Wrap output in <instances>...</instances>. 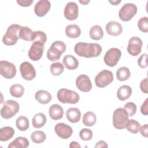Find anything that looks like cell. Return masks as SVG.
<instances>
[{"label": "cell", "instance_id": "8d00e7d4", "mask_svg": "<svg viewBox=\"0 0 148 148\" xmlns=\"http://www.w3.org/2000/svg\"><path fill=\"white\" fill-rule=\"evenodd\" d=\"M50 69L51 74L54 76H59L64 72V65L59 62H54L51 64Z\"/></svg>", "mask_w": 148, "mask_h": 148}, {"label": "cell", "instance_id": "7c38bea8", "mask_svg": "<svg viewBox=\"0 0 148 148\" xmlns=\"http://www.w3.org/2000/svg\"><path fill=\"white\" fill-rule=\"evenodd\" d=\"M20 71L22 77L26 80H32L36 76V71L29 62H22L20 66Z\"/></svg>", "mask_w": 148, "mask_h": 148}, {"label": "cell", "instance_id": "f6af8a7d", "mask_svg": "<svg viewBox=\"0 0 148 148\" xmlns=\"http://www.w3.org/2000/svg\"><path fill=\"white\" fill-rule=\"evenodd\" d=\"M139 131L143 136L147 138L148 136V125H147V124H146L142 125V127H140Z\"/></svg>", "mask_w": 148, "mask_h": 148}, {"label": "cell", "instance_id": "44dd1931", "mask_svg": "<svg viewBox=\"0 0 148 148\" xmlns=\"http://www.w3.org/2000/svg\"><path fill=\"white\" fill-rule=\"evenodd\" d=\"M66 116L69 121L72 123H76L80 120L81 112L77 108H71L66 110Z\"/></svg>", "mask_w": 148, "mask_h": 148}, {"label": "cell", "instance_id": "5b68a950", "mask_svg": "<svg viewBox=\"0 0 148 148\" xmlns=\"http://www.w3.org/2000/svg\"><path fill=\"white\" fill-rule=\"evenodd\" d=\"M20 105L14 100H8L5 102L1 109V115L5 119L13 117L19 111Z\"/></svg>", "mask_w": 148, "mask_h": 148}, {"label": "cell", "instance_id": "f1b7e54d", "mask_svg": "<svg viewBox=\"0 0 148 148\" xmlns=\"http://www.w3.org/2000/svg\"><path fill=\"white\" fill-rule=\"evenodd\" d=\"M131 76V72L128 68L122 66L119 68L116 72V77L118 80L123 82L128 80Z\"/></svg>", "mask_w": 148, "mask_h": 148}, {"label": "cell", "instance_id": "3957f363", "mask_svg": "<svg viewBox=\"0 0 148 148\" xmlns=\"http://www.w3.org/2000/svg\"><path fill=\"white\" fill-rule=\"evenodd\" d=\"M66 45L62 41L57 40L54 42L50 47L47 50V57L51 61L58 60L62 54L66 50Z\"/></svg>", "mask_w": 148, "mask_h": 148}, {"label": "cell", "instance_id": "74e56055", "mask_svg": "<svg viewBox=\"0 0 148 148\" xmlns=\"http://www.w3.org/2000/svg\"><path fill=\"white\" fill-rule=\"evenodd\" d=\"M93 134L90 129L83 128L79 132V136L80 139L84 141H88L91 139Z\"/></svg>", "mask_w": 148, "mask_h": 148}, {"label": "cell", "instance_id": "ee69618b", "mask_svg": "<svg viewBox=\"0 0 148 148\" xmlns=\"http://www.w3.org/2000/svg\"><path fill=\"white\" fill-rule=\"evenodd\" d=\"M33 0H17V3L21 6L28 7L32 5Z\"/></svg>", "mask_w": 148, "mask_h": 148}, {"label": "cell", "instance_id": "836d02e7", "mask_svg": "<svg viewBox=\"0 0 148 148\" xmlns=\"http://www.w3.org/2000/svg\"><path fill=\"white\" fill-rule=\"evenodd\" d=\"M140 127V123L134 119L128 120L125 124L127 130L132 134H137L139 131Z\"/></svg>", "mask_w": 148, "mask_h": 148}, {"label": "cell", "instance_id": "bcb514c9", "mask_svg": "<svg viewBox=\"0 0 148 148\" xmlns=\"http://www.w3.org/2000/svg\"><path fill=\"white\" fill-rule=\"evenodd\" d=\"M108 146L107 145V143L103 141V140H99V142H98L95 146V147L97 148V147H108Z\"/></svg>", "mask_w": 148, "mask_h": 148}, {"label": "cell", "instance_id": "ba28073f", "mask_svg": "<svg viewBox=\"0 0 148 148\" xmlns=\"http://www.w3.org/2000/svg\"><path fill=\"white\" fill-rule=\"evenodd\" d=\"M113 80V73L106 69H103L97 74L95 77V85L99 88H103Z\"/></svg>", "mask_w": 148, "mask_h": 148}, {"label": "cell", "instance_id": "ab89813d", "mask_svg": "<svg viewBox=\"0 0 148 148\" xmlns=\"http://www.w3.org/2000/svg\"><path fill=\"white\" fill-rule=\"evenodd\" d=\"M138 27L139 30L143 32L146 33L148 32V18L143 17L139 19L138 22Z\"/></svg>", "mask_w": 148, "mask_h": 148}, {"label": "cell", "instance_id": "277c9868", "mask_svg": "<svg viewBox=\"0 0 148 148\" xmlns=\"http://www.w3.org/2000/svg\"><path fill=\"white\" fill-rule=\"evenodd\" d=\"M58 100L62 103H77L79 101V95L75 91L67 88H61L57 94Z\"/></svg>", "mask_w": 148, "mask_h": 148}, {"label": "cell", "instance_id": "4dcf8cb0", "mask_svg": "<svg viewBox=\"0 0 148 148\" xmlns=\"http://www.w3.org/2000/svg\"><path fill=\"white\" fill-rule=\"evenodd\" d=\"M17 128L21 131L27 130L29 127V122L28 118L24 116H19L16 121Z\"/></svg>", "mask_w": 148, "mask_h": 148}, {"label": "cell", "instance_id": "e575fe53", "mask_svg": "<svg viewBox=\"0 0 148 148\" xmlns=\"http://www.w3.org/2000/svg\"><path fill=\"white\" fill-rule=\"evenodd\" d=\"M46 138V134L42 131H34L31 135V139L35 143H41L45 140Z\"/></svg>", "mask_w": 148, "mask_h": 148}, {"label": "cell", "instance_id": "8992f818", "mask_svg": "<svg viewBox=\"0 0 148 148\" xmlns=\"http://www.w3.org/2000/svg\"><path fill=\"white\" fill-rule=\"evenodd\" d=\"M128 120V115L124 108L116 109L113 114V125L117 130L125 128V124Z\"/></svg>", "mask_w": 148, "mask_h": 148}, {"label": "cell", "instance_id": "c3c4849f", "mask_svg": "<svg viewBox=\"0 0 148 148\" xmlns=\"http://www.w3.org/2000/svg\"><path fill=\"white\" fill-rule=\"evenodd\" d=\"M121 2V0H118V1H109V2L112 4V5H117L119 3Z\"/></svg>", "mask_w": 148, "mask_h": 148}, {"label": "cell", "instance_id": "52a82bcc", "mask_svg": "<svg viewBox=\"0 0 148 148\" xmlns=\"http://www.w3.org/2000/svg\"><path fill=\"white\" fill-rule=\"evenodd\" d=\"M137 6L132 3H127L123 5L119 12V17L123 21H128L136 14Z\"/></svg>", "mask_w": 148, "mask_h": 148}, {"label": "cell", "instance_id": "681fc988", "mask_svg": "<svg viewBox=\"0 0 148 148\" xmlns=\"http://www.w3.org/2000/svg\"><path fill=\"white\" fill-rule=\"evenodd\" d=\"M79 2L81 3L82 5H86L87 3L90 2V1H79Z\"/></svg>", "mask_w": 148, "mask_h": 148}, {"label": "cell", "instance_id": "f546056e", "mask_svg": "<svg viewBox=\"0 0 148 148\" xmlns=\"http://www.w3.org/2000/svg\"><path fill=\"white\" fill-rule=\"evenodd\" d=\"M97 121V117L94 113L92 112H86L83 117L82 121L84 125L87 127L93 126Z\"/></svg>", "mask_w": 148, "mask_h": 148}, {"label": "cell", "instance_id": "d6986e66", "mask_svg": "<svg viewBox=\"0 0 148 148\" xmlns=\"http://www.w3.org/2000/svg\"><path fill=\"white\" fill-rule=\"evenodd\" d=\"M49 116L53 120H57L61 119L64 116V109L58 104H53L49 109Z\"/></svg>", "mask_w": 148, "mask_h": 148}, {"label": "cell", "instance_id": "5bb4252c", "mask_svg": "<svg viewBox=\"0 0 148 148\" xmlns=\"http://www.w3.org/2000/svg\"><path fill=\"white\" fill-rule=\"evenodd\" d=\"M56 134L62 139H68L73 134V130L71 126L63 123H57L54 127Z\"/></svg>", "mask_w": 148, "mask_h": 148}, {"label": "cell", "instance_id": "7402d4cb", "mask_svg": "<svg viewBox=\"0 0 148 148\" xmlns=\"http://www.w3.org/2000/svg\"><path fill=\"white\" fill-rule=\"evenodd\" d=\"M62 62L66 68L69 70L76 69L79 65V61L77 59L71 54L65 55L63 58Z\"/></svg>", "mask_w": 148, "mask_h": 148}, {"label": "cell", "instance_id": "4fadbf2b", "mask_svg": "<svg viewBox=\"0 0 148 148\" xmlns=\"http://www.w3.org/2000/svg\"><path fill=\"white\" fill-rule=\"evenodd\" d=\"M43 51L44 44L38 42H33L28 51V57L32 61H38L42 57Z\"/></svg>", "mask_w": 148, "mask_h": 148}, {"label": "cell", "instance_id": "e0dca14e", "mask_svg": "<svg viewBox=\"0 0 148 148\" xmlns=\"http://www.w3.org/2000/svg\"><path fill=\"white\" fill-rule=\"evenodd\" d=\"M51 4L48 0H40L34 6V12L36 16L39 17L45 16L50 10Z\"/></svg>", "mask_w": 148, "mask_h": 148}, {"label": "cell", "instance_id": "9a60e30c", "mask_svg": "<svg viewBox=\"0 0 148 148\" xmlns=\"http://www.w3.org/2000/svg\"><path fill=\"white\" fill-rule=\"evenodd\" d=\"M76 86L82 92H88L92 88V83L90 77L86 75H80L76 78Z\"/></svg>", "mask_w": 148, "mask_h": 148}, {"label": "cell", "instance_id": "ac0fdd59", "mask_svg": "<svg viewBox=\"0 0 148 148\" xmlns=\"http://www.w3.org/2000/svg\"><path fill=\"white\" fill-rule=\"evenodd\" d=\"M108 34L112 36H118L123 31L122 25L118 22L112 21L108 23L105 26Z\"/></svg>", "mask_w": 148, "mask_h": 148}, {"label": "cell", "instance_id": "b9f144b4", "mask_svg": "<svg viewBox=\"0 0 148 148\" xmlns=\"http://www.w3.org/2000/svg\"><path fill=\"white\" fill-rule=\"evenodd\" d=\"M148 81L147 78L146 77L144 79H143L140 83V90L145 94L148 93Z\"/></svg>", "mask_w": 148, "mask_h": 148}, {"label": "cell", "instance_id": "9c48e42d", "mask_svg": "<svg viewBox=\"0 0 148 148\" xmlns=\"http://www.w3.org/2000/svg\"><path fill=\"white\" fill-rule=\"evenodd\" d=\"M121 56L120 49L115 47L109 49L105 53L103 60L105 64L109 66L113 67L117 65Z\"/></svg>", "mask_w": 148, "mask_h": 148}, {"label": "cell", "instance_id": "2e32d148", "mask_svg": "<svg viewBox=\"0 0 148 148\" xmlns=\"http://www.w3.org/2000/svg\"><path fill=\"white\" fill-rule=\"evenodd\" d=\"M64 14L65 17L68 20H76L79 14V8L77 5L74 2H68L65 7Z\"/></svg>", "mask_w": 148, "mask_h": 148}, {"label": "cell", "instance_id": "8fae6325", "mask_svg": "<svg viewBox=\"0 0 148 148\" xmlns=\"http://www.w3.org/2000/svg\"><path fill=\"white\" fill-rule=\"evenodd\" d=\"M142 45L143 42L140 38L136 36L132 37L128 40L127 51L132 56H137L141 52Z\"/></svg>", "mask_w": 148, "mask_h": 148}, {"label": "cell", "instance_id": "7bdbcfd3", "mask_svg": "<svg viewBox=\"0 0 148 148\" xmlns=\"http://www.w3.org/2000/svg\"><path fill=\"white\" fill-rule=\"evenodd\" d=\"M140 112L145 116L148 114V98H146L140 107Z\"/></svg>", "mask_w": 148, "mask_h": 148}, {"label": "cell", "instance_id": "d4e9b609", "mask_svg": "<svg viewBox=\"0 0 148 148\" xmlns=\"http://www.w3.org/2000/svg\"><path fill=\"white\" fill-rule=\"evenodd\" d=\"M65 34L70 38H77L81 34V29L76 24H70L66 26Z\"/></svg>", "mask_w": 148, "mask_h": 148}, {"label": "cell", "instance_id": "7a4b0ae2", "mask_svg": "<svg viewBox=\"0 0 148 148\" xmlns=\"http://www.w3.org/2000/svg\"><path fill=\"white\" fill-rule=\"evenodd\" d=\"M21 27V25L16 24L10 25L8 28L6 34L3 36V43L6 46L15 45L19 38L18 33Z\"/></svg>", "mask_w": 148, "mask_h": 148}, {"label": "cell", "instance_id": "6da1fadb", "mask_svg": "<svg viewBox=\"0 0 148 148\" xmlns=\"http://www.w3.org/2000/svg\"><path fill=\"white\" fill-rule=\"evenodd\" d=\"M102 50L101 45L96 43L79 42L74 47V51L79 56L87 58L99 56Z\"/></svg>", "mask_w": 148, "mask_h": 148}, {"label": "cell", "instance_id": "ffe728a7", "mask_svg": "<svg viewBox=\"0 0 148 148\" xmlns=\"http://www.w3.org/2000/svg\"><path fill=\"white\" fill-rule=\"evenodd\" d=\"M35 98L39 103L41 104H47L51 101L52 96L49 91L46 90H40L35 93Z\"/></svg>", "mask_w": 148, "mask_h": 148}, {"label": "cell", "instance_id": "60d3db41", "mask_svg": "<svg viewBox=\"0 0 148 148\" xmlns=\"http://www.w3.org/2000/svg\"><path fill=\"white\" fill-rule=\"evenodd\" d=\"M147 54H142L138 60V64L141 68H145L147 66Z\"/></svg>", "mask_w": 148, "mask_h": 148}, {"label": "cell", "instance_id": "cb8c5ba5", "mask_svg": "<svg viewBox=\"0 0 148 148\" xmlns=\"http://www.w3.org/2000/svg\"><path fill=\"white\" fill-rule=\"evenodd\" d=\"M29 145V142L26 138L19 136L8 145V148H26Z\"/></svg>", "mask_w": 148, "mask_h": 148}, {"label": "cell", "instance_id": "7dc6e473", "mask_svg": "<svg viewBox=\"0 0 148 148\" xmlns=\"http://www.w3.org/2000/svg\"><path fill=\"white\" fill-rule=\"evenodd\" d=\"M69 147H71V148H74V147H79V148H80L81 146L77 142L73 141V142H71Z\"/></svg>", "mask_w": 148, "mask_h": 148}, {"label": "cell", "instance_id": "30bf717a", "mask_svg": "<svg viewBox=\"0 0 148 148\" xmlns=\"http://www.w3.org/2000/svg\"><path fill=\"white\" fill-rule=\"evenodd\" d=\"M0 74L5 79L13 78L16 74V66L7 61L2 60L0 62Z\"/></svg>", "mask_w": 148, "mask_h": 148}, {"label": "cell", "instance_id": "d590c367", "mask_svg": "<svg viewBox=\"0 0 148 148\" xmlns=\"http://www.w3.org/2000/svg\"><path fill=\"white\" fill-rule=\"evenodd\" d=\"M47 40V36L46 34L40 31H36L33 32L31 41L33 42H38L45 44Z\"/></svg>", "mask_w": 148, "mask_h": 148}, {"label": "cell", "instance_id": "1f68e13d", "mask_svg": "<svg viewBox=\"0 0 148 148\" xmlns=\"http://www.w3.org/2000/svg\"><path fill=\"white\" fill-rule=\"evenodd\" d=\"M10 93L13 97L20 98L24 93V88L19 84H13L10 87Z\"/></svg>", "mask_w": 148, "mask_h": 148}, {"label": "cell", "instance_id": "484cf974", "mask_svg": "<svg viewBox=\"0 0 148 148\" xmlns=\"http://www.w3.org/2000/svg\"><path fill=\"white\" fill-rule=\"evenodd\" d=\"M14 134V129L9 126H6L0 129V140L8 141L10 139Z\"/></svg>", "mask_w": 148, "mask_h": 148}, {"label": "cell", "instance_id": "603a6c76", "mask_svg": "<svg viewBox=\"0 0 148 148\" xmlns=\"http://www.w3.org/2000/svg\"><path fill=\"white\" fill-rule=\"evenodd\" d=\"M132 92V88L128 85H123L119 87L117 92V98L120 101H125L128 99Z\"/></svg>", "mask_w": 148, "mask_h": 148}, {"label": "cell", "instance_id": "4316f807", "mask_svg": "<svg viewBox=\"0 0 148 148\" xmlns=\"http://www.w3.org/2000/svg\"><path fill=\"white\" fill-rule=\"evenodd\" d=\"M46 121V117L43 113H38L33 117L32 123L34 127L36 128H40L45 125Z\"/></svg>", "mask_w": 148, "mask_h": 148}, {"label": "cell", "instance_id": "f35d334b", "mask_svg": "<svg viewBox=\"0 0 148 148\" xmlns=\"http://www.w3.org/2000/svg\"><path fill=\"white\" fill-rule=\"evenodd\" d=\"M124 109L126 110L128 116H132L136 113L137 107L135 103L130 102L125 104L124 106Z\"/></svg>", "mask_w": 148, "mask_h": 148}, {"label": "cell", "instance_id": "83f0119b", "mask_svg": "<svg viewBox=\"0 0 148 148\" xmlns=\"http://www.w3.org/2000/svg\"><path fill=\"white\" fill-rule=\"evenodd\" d=\"M89 35L90 38L92 40H98L102 38L103 36V31L101 26L95 25L90 28Z\"/></svg>", "mask_w": 148, "mask_h": 148}, {"label": "cell", "instance_id": "d6a6232c", "mask_svg": "<svg viewBox=\"0 0 148 148\" xmlns=\"http://www.w3.org/2000/svg\"><path fill=\"white\" fill-rule=\"evenodd\" d=\"M33 31L27 27H21L18 33L19 38L25 41H31Z\"/></svg>", "mask_w": 148, "mask_h": 148}]
</instances>
